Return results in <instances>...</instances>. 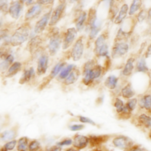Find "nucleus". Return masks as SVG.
<instances>
[{"instance_id":"nucleus-1","label":"nucleus","mask_w":151,"mask_h":151,"mask_svg":"<svg viewBox=\"0 0 151 151\" xmlns=\"http://www.w3.org/2000/svg\"><path fill=\"white\" fill-rule=\"evenodd\" d=\"M102 73V68L100 65H94L91 67L84 65L83 68V82L86 85H89L93 82L94 79L100 77Z\"/></svg>"},{"instance_id":"nucleus-2","label":"nucleus","mask_w":151,"mask_h":151,"mask_svg":"<svg viewBox=\"0 0 151 151\" xmlns=\"http://www.w3.org/2000/svg\"><path fill=\"white\" fill-rule=\"evenodd\" d=\"M30 34L29 28L23 25L18 28L10 38V43L14 47L18 46L25 42Z\"/></svg>"},{"instance_id":"nucleus-3","label":"nucleus","mask_w":151,"mask_h":151,"mask_svg":"<svg viewBox=\"0 0 151 151\" xmlns=\"http://www.w3.org/2000/svg\"><path fill=\"white\" fill-rule=\"evenodd\" d=\"M62 44L61 38L59 35V32H54L51 37L49 44V50L50 54L53 56L56 54L59 50L60 49Z\"/></svg>"},{"instance_id":"nucleus-4","label":"nucleus","mask_w":151,"mask_h":151,"mask_svg":"<svg viewBox=\"0 0 151 151\" xmlns=\"http://www.w3.org/2000/svg\"><path fill=\"white\" fill-rule=\"evenodd\" d=\"M129 51V45L125 42L115 44L112 51V57L118 58L125 55Z\"/></svg>"},{"instance_id":"nucleus-5","label":"nucleus","mask_w":151,"mask_h":151,"mask_svg":"<svg viewBox=\"0 0 151 151\" xmlns=\"http://www.w3.org/2000/svg\"><path fill=\"white\" fill-rule=\"evenodd\" d=\"M84 52V44L82 38H78L73 45L71 52V56L75 61L80 60Z\"/></svg>"},{"instance_id":"nucleus-6","label":"nucleus","mask_w":151,"mask_h":151,"mask_svg":"<svg viewBox=\"0 0 151 151\" xmlns=\"http://www.w3.org/2000/svg\"><path fill=\"white\" fill-rule=\"evenodd\" d=\"M77 31L75 28H70L68 29L63 44V50H66L72 45L77 37Z\"/></svg>"},{"instance_id":"nucleus-7","label":"nucleus","mask_w":151,"mask_h":151,"mask_svg":"<svg viewBox=\"0 0 151 151\" xmlns=\"http://www.w3.org/2000/svg\"><path fill=\"white\" fill-rule=\"evenodd\" d=\"M65 5H66L65 3H62L56 8L52 15V17L49 22V25H55L59 21L64 12Z\"/></svg>"},{"instance_id":"nucleus-8","label":"nucleus","mask_w":151,"mask_h":151,"mask_svg":"<svg viewBox=\"0 0 151 151\" xmlns=\"http://www.w3.org/2000/svg\"><path fill=\"white\" fill-rule=\"evenodd\" d=\"M113 142L116 147L122 150L129 148L133 145V142L129 138L123 136L115 138Z\"/></svg>"},{"instance_id":"nucleus-9","label":"nucleus","mask_w":151,"mask_h":151,"mask_svg":"<svg viewBox=\"0 0 151 151\" xmlns=\"http://www.w3.org/2000/svg\"><path fill=\"white\" fill-rule=\"evenodd\" d=\"M50 15H51V11L44 15V16L36 23L35 28H34V31L36 34H40L44 30L48 23V21L50 19Z\"/></svg>"},{"instance_id":"nucleus-10","label":"nucleus","mask_w":151,"mask_h":151,"mask_svg":"<svg viewBox=\"0 0 151 151\" xmlns=\"http://www.w3.org/2000/svg\"><path fill=\"white\" fill-rule=\"evenodd\" d=\"M48 62L49 58L46 55H43L40 57L37 67V74L39 76L43 75L46 73L48 67Z\"/></svg>"},{"instance_id":"nucleus-11","label":"nucleus","mask_w":151,"mask_h":151,"mask_svg":"<svg viewBox=\"0 0 151 151\" xmlns=\"http://www.w3.org/2000/svg\"><path fill=\"white\" fill-rule=\"evenodd\" d=\"M21 11V4L19 1L13 2L9 9L10 15L14 19H18Z\"/></svg>"},{"instance_id":"nucleus-12","label":"nucleus","mask_w":151,"mask_h":151,"mask_svg":"<svg viewBox=\"0 0 151 151\" xmlns=\"http://www.w3.org/2000/svg\"><path fill=\"white\" fill-rule=\"evenodd\" d=\"M89 139L87 137L83 135H77L74 138L73 145L78 149H83L87 145Z\"/></svg>"},{"instance_id":"nucleus-13","label":"nucleus","mask_w":151,"mask_h":151,"mask_svg":"<svg viewBox=\"0 0 151 151\" xmlns=\"http://www.w3.org/2000/svg\"><path fill=\"white\" fill-rule=\"evenodd\" d=\"M41 11V6L40 5H37L31 7L27 13L25 14V21H30L31 19L37 16Z\"/></svg>"},{"instance_id":"nucleus-14","label":"nucleus","mask_w":151,"mask_h":151,"mask_svg":"<svg viewBox=\"0 0 151 151\" xmlns=\"http://www.w3.org/2000/svg\"><path fill=\"white\" fill-rule=\"evenodd\" d=\"M17 137V131L15 129L7 130L2 132L0 135V139L2 141L9 142L12 141Z\"/></svg>"},{"instance_id":"nucleus-15","label":"nucleus","mask_w":151,"mask_h":151,"mask_svg":"<svg viewBox=\"0 0 151 151\" xmlns=\"http://www.w3.org/2000/svg\"><path fill=\"white\" fill-rule=\"evenodd\" d=\"M128 9H129L128 5L126 4H125L122 6L118 15L115 19L114 22L116 24H119L124 20V19L126 17V15L128 14Z\"/></svg>"},{"instance_id":"nucleus-16","label":"nucleus","mask_w":151,"mask_h":151,"mask_svg":"<svg viewBox=\"0 0 151 151\" xmlns=\"http://www.w3.org/2000/svg\"><path fill=\"white\" fill-rule=\"evenodd\" d=\"M135 61V60L134 58H130L128 60L126 64L122 71V74L123 76H129L132 74L134 69V63Z\"/></svg>"},{"instance_id":"nucleus-17","label":"nucleus","mask_w":151,"mask_h":151,"mask_svg":"<svg viewBox=\"0 0 151 151\" xmlns=\"http://www.w3.org/2000/svg\"><path fill=\"white\" fill-rule=\"evenodd\" d=\"M41 39L39 37H36L33 38L29 43V49L31 54L35 53L40 47L41 44Z\"/></svg>"},{"instance_id":"nucleus-18","label":"nucleus","mask_w":151,"mask_h":151,"mask_svg":"<svg viewBox=\"0 0 151 151\" xmlns=\"http://www.w3.org/2000/svg\"><path fill=\"white\" fill-rule=\"evenodd\" d=\"M21 64L20 63L15 62L12 64L8 70V72L6 74V76L8 78H11L16 75L17 73L21 70Z\"/></svg>"},{"instance_id":"nucleus-19","label":"nucleus","mask_w":151,"mask_h":151,"mask_svg":"<svg viewBox=\"0 0 151 151\" xmlns=\"http://www.w3.org/2000/svg\"><path fill=\"white\" fill-rule=\"evenodd\" d=\"M118 79L116 76H108L105 81V85L109 89H114L116 88Z\"/></svg>"},{"instance_id":"nucleus-20","label":"nucleus","mask_w":151,"mask_h":151,"mask_svg":"<svg viewBox=\"0 0 151 151\" xmlns=\"http://www.w3.org/2000/svg\"><path fill=\"white\" fill-rule=\"evenodd\" d=\"M17 143V151H28V139L26 137L20 138Z\"/></svg>"},{"instance_id":"nucleus-21","label":"nucleus","mask_w":151,"mask_h":151,"mask_svg":"<svg viewBox=\"0 0 151 151\" xmlns=\"http://www.w3.org/2000/svg\"><path fill=\"white\" fill-rule=\"evenodd\" d=\"M86 17H87V13L84 11H83L79 15V16L77 18L76 22V26L77 30L80 31L83 29V28L84 27V22L86 19Z\"/></svg>"},{"instance_id":"nucleus-22","label":"nucleus","mask_w":151,"mask_h":151,"mask_svg":"<svg viewBox=\"0 0 151 151\" xmlns=\"http://www.w3.org/2000/svg\"><path fill=\"white\" fill-rule=\"evenodd\" d=\"M88 25L89 28L96 25V21H97V15H96V11L94 8H91L89 12L88 15Z\"/></svg>"},{"instance_id":"nucleus-23","label":"nucleus","mask_w":151,"mask_h":151,"mask_svg":"<svg viewBox=\"0 0 151 151\" xmlns=\"http://www.w3.org/2000/svg\"><path fill=\"white\" fill-rule=\"evenodd\" d=\"M135 93L133 90L132 86H131L130 83L128 84L122 89V95L125 98H132L135 95Z\"/></svg>"},{"instance_id":"nucleus-24","label":"nucleus","mask_w":151,"mask_h":151,"mask_svg":"<svg viewBox=\"0 0 151 151\" xmlns=\"http://www.w3.org/2000/svg\"><path fill=\"white\" fill-rule=\"evenodd\" d=\"M14 61V57L11 55H9L7 57L6 59L0 64V72H5L9 67V66Z\"/></svg>"},{"instance_id":"nucleus-25","label":"nucleus","mask_w":151,"mask_h":151,"mask_svg":"<svg viewBox=\"0 0 151 151\" xmlns=\"http://www.w3.org/2000/svg\"><path fill=\"white\" fill-rule=\"evenodd\" d=\"M140 106L148 111L151 110V95H145L140 101Z\"/></svg>"},{"instance_id":"nucleus-26","label":"nucleus","mask_w":151,"mask_h":151,"mask_svg":"<svg viewBox=\"0 0 151 151\" xmlns=\"http://www.w3.org/2000/svg\"><path fill=\"white\" fill-rule=\"evenodd\" d=\"M78 70H76L72 72L69 76L66 78V80L65 81V83L67 85H71L73 83H75L76 81L77 80L79 76V73Z\"/></svg>"},{"instance_id":"nucleus-27","label":"nucleus","mask_w":151,"mask_h":151,"mask_svg":"<svg viewBox=\"0 0 151 151\" xmlns=\"http://www.w3.org/2000/svg\"><path fill=\"white\" fill-rule=\"evenodd\" d=\"M34 71L33 68H31L30 70L25 71L19 81L20 83L24 84L25 82H28L31 78V77L34 75Z\"/></svg>"},{"instance_id":"nucleus-28","label":"nucleus","mask_w":151,"mask_h":151,"mask_svg":"<svg viewBox=\"0 0 151 151\" xmlns=\"http://www.w3.org/2000/svg\"><path fill=\"white\" fill-rule=\"evenodd\" d=\"M136 69L137 71L141 73H147L149 71L144 58H141L138 61L136 64Z\"/></svg>"},{"instance_id":"nucleus-29","label":"nucleus","mask_w":151,"mask_h":151,"mask_svg":"<svg viewBox=\"0 0 151 151\" xmlns=\"http://www.w3.org/2000/svg\"><path fill=\"white\" fill-rule=\"evenodd\" d=\"M65 65V63H59L55 65V67L53 68L50 74V77L51 78H54L56 77L57 75L62 71L64 66Z\"/></svg>"},{"instance_id":"nucleus-30","label":"nucleus","mask_w":151,"mask_h":151,"mask_svg":"<svg viewBox=\"0 0 151 151\" xmlns=\"http://www.w3.org/2000/svg\"><path fill=\"white\" fill-rule=\"evenodd\" d=\"M106 37L105 35V34H101L100 35H99L97 38L96 39V41H95V49H94V51H95V52L102 46L105 43V41H106Z\"/></svg>"},{"instance_id":"nucleus-31","label":"nucleus","mask_w":151,"mask_h":151,"mask_svg":"<svg viewBox=\"0 0 151 151\" xmlns=\"http://www.w3.org/2000/svg\"><path fill=\"white\" fill-rule=\"evenodd\" d=\"M141 5H142L141 1H138V0L134 1L132 4H131L130 9L129 11V14L130 15H134L140 8Z\"/></svg>"},{"instance_id":"nucleus-32","label":"nucleus","mask_w":151,"mask_h":151,"mask_svg":"<svg viewBox=\"0 0 151 151\" xmlns=\"http://www.w3.org/2000/svg\"><path fill=\"white\" fill-rule=\"evenodd\" d=\"M139 121L146 127H150L151 125V118L146 114H142L139 116Z\"/></svg>"},{"instance_id":"nucleus-33","label":"nucleus","mask_w":151,"mask_h":151,"mask_svg":"<svg viewBox=\"0 0 151 151\" xmlns=\"http://www.w3.org/2000/svg\"><path fill=\"white\" fill-rule=\"evenodd\" d=\"M75 65L73 64L69 65H68L66 68H64L60 73V75H59V78L60 79H65L71 73V71H72V70L73 69Z\"/></svg>"},{"instance_id":"nucleus-34","label":"nucleus","mask_w":151,"mask_h":151,"mask_svg":"<svg viewBox=\"0 0 151 151\" xmlns=\"http://www.w3.org/2000/svg\"><path fill=\"white\" fill-rule=\"evenodd\" d=\"M17 144V142L16 140L14 139L12 141L7 142L4 146L3 147V148L2 149H1V151H12L15 147H16Z\"/></svg>"},{"instance_id":"nucleus-35","label":"nucleus","mask_w":151,"mask_h":151,"mask_svg":"<svg viewBox=\"0 0 151 151\" xmlns=\"http://www.w3.org/2000/svg\"><path fill=\"white\" fill-rule=\"evenodd\" d=\"M96 54L100 57H107L109 54L108 45L106 44H105L96 52Z\"/></svg>"},{"instance_id":"nucleus-36","label":"nucleus","mask_w":151,"mask_h":151,"mask_svg":"<svg viewBox=\"0 0 151 151\" xmlns=\"http://www.w3.org/2000/svg\"><path fill=\"white\" fill-rule=\"evenodd\" d=\"M40 143L37 140H33L28 144V151H38L40 150Z\"/></svg>"},{"instance_id":"nucleus-37","label":"nucleus","mask_w":151,"mask_h":151,"mask_svg":"<svg viewBox=\"0 0 151 151\" xmlns=\"http://www.w3.org/2000/svg\"><path fill=\"white\" fill-rule=\"evenodd\" d=\"M8 31L7 29L0 31V45L7 43L9 39H8Z\"/></svg>"},{"instance_id":"nucleus-38","label":"nucleus","mask_w":151,"mask_h":151,"mask_svg":"<svg viewBox=\"0 0 151 151\" xmlns=\"http://www.w3.org/2000/svg\"><path fill=\"white\" fill-rule=\"evenodd\" d=\"M137 102H138V101H137L136 98L131 99L129 100V101L127 102L126 105L125 106L129 110V112H131V111H134L135 109V108H136Z\"/></svg>"},{"instance_id":"nucleus-39","label":"nucleus","mask_w":151,"mask_h":151,"mask_svg":"<svg viewBox=\"0 0 151 151\" xmlns=\"http://www.w3.org/2000/svg\"><path fill=\"white\" fill-rule=\"evenodd\" d=\"M89 28H90L89 37L90 39H93L97 36L99 32L100 31V27L98 25H95Z\"/></svg>"},{"instance_id":"nucleus-40","label":"nucleus","mask_w":151,"mask_h":151,"mask_svg":"<svg viewBox=\"0 0 151 151\" xmlns=\"http://www.w3.org/2000/svg\"><path fill=\"white\" fill-rule=\"evenodd\" d=\"M115 106L116 108V111L118 113H121L123 112V109H124V104L123 101L119 99V98H116L115 102Z\"/></svg>"},{"instance_id":"nucleus-41","label":"nucleus","mask_w":151,"mask_h":151,"mask_svg":"<svg viewBox=\"0 0 151 151\" xmlns=\"http://www.w3.org/2000/svg\"><path fill=\"white\" fill-rule=\"evenodd\" d=\"M129 32H125V31H123L122 30V29H120L119 31L118 32V35L116 37V38L118 40H123L126 38L128 37V36L129 35Z\"/></svg>"},{"instance_id":"nucleus-42","label":"nucleus","mask_w":151,"mask_h":151,"mask_svg":"<svg viewBox=\"0 0 151 151\" xmlns=\"http://www.w3.org/2000/svg\"><path fill=\"white\" fill-rule=\"evenodd\" d=\"M147 17V13L145 10H142L138 15L137 19L139 22H142Z\"/></svg>"},{"instance_id":"nucleus-43","label":"nucleus","mask_w":151,"mask_h":151,"mask_svg":"<svg viewBox=\"0 0 151 151\" xmlns=\"http://www.w3.org/2000/svg\"><path fill=\"white\" fill-rule=\"evenodd\" d=\"M79 120L82 123H87V124H91L93 125H95V123L93 121H92L90 118L85 117V116H80Z\"/></svg>"},{"instance_id":"nucleus-44","label":"nucleus","mask_w":151,"mask_h":151,"mask_svg":"<svg viewBox=\"0 0 151 151\" xmlns=\"http://www.w3.org/2000/svg\"><path fill=\"white\" fill-rule=\"evenodd\" d=\"M72 144V140L70 139H65L63 140L61 142H59L57 143V146L59 147H63V146H68V145H70Z\"/></svg>"},{"instance_id":"nucleus-45","label":"nucleus","mask_w":151,"mask_h":151,"mask_svg":"<svg viewBox=\"0 0 151 151\" xmlns=\"http://www.w3.org/2000/svg\"><path fill=\"white\" fill-rule=\"evenodd\" d=\"M83 128H84V125H73L70 127V129L72 131L81 130Z\"/></svg>"},{"instance_id":"nucleus-46","label":"nucleus","mask_w":151,"mask_h":151,"mask_svg":"<svg viewBox=\"0 0 151 151\" xmlns=\"http://www.w3.org/2000/svg\"><path fill=\"white\" fill-rule=\"evenodd\" d=\"M7 8V2L5 1H0V9H6Z\"/></svg>"},{"instance_id":"nucleus-47","label":"nucleus","mask_w":151,"mask_h":151,"mask_svg":"<svg viewBox=\"0 0 151 151\" xmlns=\"http://www.w3.org/2000/svg\"><path fill=\"white\" fill-rule=\"evenodd\" d=\"M47 151H62V148L59 146H53Z\"/></svg>"},{"instance_id":"nucleus-48","label":"nucleus","mask_w":151,"mask_h":151,"mask_svg":"<svg viewBox=\"0 0 151 151\" xmlns=\"http://www.w3.org/2000/svg\"><path fill=\"white\" fill-rule=\"evenodd\" d=\"M53 2V1H49V0H43V1H37V2L40 4H51Z\"/></svg>"},{"instance_id":"nucleus-49","label":"nucleus","mask_w":151,"mask_h":151,"mask_svg":"<svg viewBox=\"0 0 151 151\" xmlns=\"http://www.w3.org/2000/svg\"><path fill=\"white\" fill-rule=\"evenodd\" d=\"M150 55H151V44L150 45V46L148 47V48L147 49V52H146V57H148Z\"/></svg>"},{"instance_id":"nucleus-50","label":"nucleus","mask_w":151,"mask_h":151,"mask_svg":"<svg viewBox=\"0 0 151 151\" xmlns=\"http://www.w3.org/2000/svg\"><path fill=\"white\" fill-rule=\"evenodd\" d=\"M148 19H150V21H151V8L150 9L148 12Z\"/></svg>"},{"instance_id":"nucleus-51","label":"nucleus","mask_w":151,"mask_h":151,"mask_svg":"<svg viewBox=\"0 0 151 151\" xmlns=\"http://www.w3.org/2000/svg\"><path fill=\"white\" fill-rule=\"evenodd\" d=\"M132 151H144L143 150H142L141 148H138V147H136V148H134Z\"/></svg>"},{"instance_id":"nucleus-52","label":"nucleus","mask_w":151,"mask_h":151,"mask_svg":"<svg viewBox=\"0 0 151 151\" xmlns=\"http://www.w3.org/2000/svg\"><path fill=\"white\" fill-rule=\"evenodd\" d=\"M2 119L0 117V129L2 128Z\"/></svg>"},{"instance_id":"nucleus-53","label":"nucleus","mask_w":151,"mask_h":151,"mask_svg":"<svg viewBox=\"0 0 151 151\" xmlns=\"http://www.w3.org/2000/svg\"><path fill=\"white\" fill-rule=\"evenodd\" d=\"M77 151V150H76L75 149H73V148H70V149H69V150H66V151Z\"/></svg>"},{"instance_id":"nucleus-54","label":"nucleus","mask_w":151,"mask_h":151,"mask_svg":"<svg viewBox=\"0 0 151 151\" xmlns=\"http://www.w3.org/2000/svg\"><path fill=\"white\" fill-rule=\"evenodd\" d=\"M33 1H27V4H31V3H33Z\"/></svg>"},{"instance_id":"nucleus-55","label":"nucleus","mask_w":151,"mask_h":151,"mask_svg":"<svg viewBox=\"0 0 151 151\" xmlns=\"http://www.w3.org/2000/svg\"><path fill=\"white\" fill-rule=\"evenodd\" d=\"M1 24H2V21H1V19H0V26L1 25Z\"/></svg>"},{"instance_id":"nucleus-56","label":"nucleus","mask_w":151,"mask_h":151,"mask_svg":"<svg viewBox=\"0 0 151 151\" xmlns=\"http://www.w3.org/2000/svg\"><path fill=\"white\" fill-rule=\"evenodd\" d=\"M1 55H2V52H0V57H1Z\"/></svg>"},{"instance_id":"nucleus-57","label":"nucleus","mask_w":151,"mask_h":151,"mask_svg":"<svg viewBox=\"0 0 151 151\" xmlns=\"http://www.w3.org/2000/svg\"><path fill=\"white\" fill-rule=\"evenodd\" d=\"M150 137H151V134H150Z\"/></svg>"},{"instance_id":"nucleus-58","label":"nucleus","mask_w":151,"mask_h":151,"mask_svg":"<svg viewBox=\"0 0 151 151\" xmlns=\"http://www.w3.org/2000/svg\"><path fill=\"white\" fill-rule=\"evenodd\" d=\"M0 151H1V149H0Z\"/></svg>"}]
</instances>
